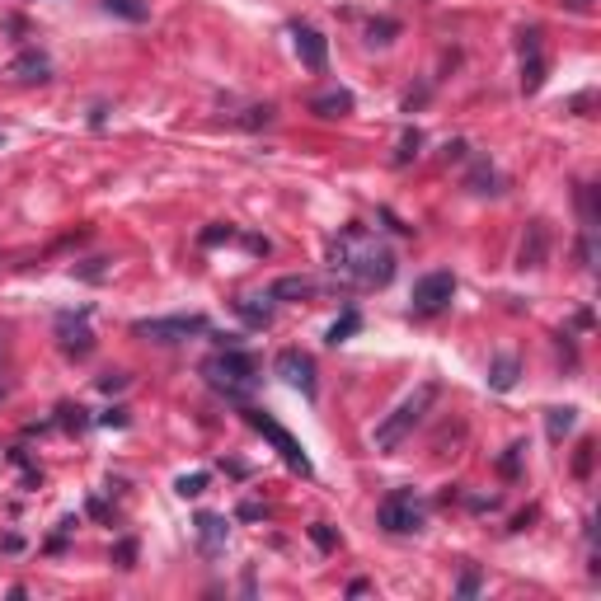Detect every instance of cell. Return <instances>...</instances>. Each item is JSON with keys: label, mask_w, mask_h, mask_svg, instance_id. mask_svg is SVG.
Listing matches in <instances>:
<instances>
[{"label": "cell", "mask_w": 601, "mask_h": 601, "mask_svg": "<svg viewBox=\"0 0 601 601\" xmlns=\"http://www.w3.org/2000/svg\"><path fill=\"white\" fill-rule=\"evenodd\" d=\"M329 268L357 287H386L395 278V249L362 226H348L339 240H329Z\"/></svg>", "instance_id": "cell-1"}, {"label": "cell", "mask_w": 601, "mask_h": 601, "mask_svg": "<svg viewBox=\"0 0 601 601\" xmlns=\"http://www.w3.org/2000/svg\"><path fill=\"white\" fill-rule=\"evenodd\" d=\"M202 376H207V386L221 390L226 400H249L254 386H259V362L240 348H221L202 362Z\"/></svg>", "instance_id": "cell-2"}, {"label": "cell", "mask_w": 601, "mask_h": 601, "mask_svg": "<svg viewBox=\"0 0 601 601\" xmlns=\"http://www.w3.org/2000/svg\"><path fill=\"white\" fill-rule=\"evenodd\" d=\"M437 400V386H418L414 395H404L400 404H395V414L386 418V423H381V428H376V437H371V442H376V451H395L404 442V437H409V432L418 428V418L428 414V404Z\"/></svg>", "instance_id": "cell-3"}, {"label": "cell", "mask_w": 601, "mask_h": 601, "mask_svg": "<svg viewBox=\"0 0 601 601\" xmlns=\"http://www.w3.org/2000/svg\"><path fill=\"white\" fill-rule=\"evenodd\" d=\"M245 423H249V428H254V432H263V437H268V442L278 447V456H282V461H287V465H292L296 475H306V479L315 475V470H310V456H306V447H301V442H296L292 432L282 428L278 418H268V414H263V409H245Z\"/></svg>", "instance_id": "cell-4"}, {"label": "cell", "mask_w": 601, "mask_h": 601, "mask_svg": "<svg viewBox=\"0 0 601 601\" xmlns=\"http://www.w3.org/2000/svg\"><path fill=\"white\" fill-rule=\"evenodd\" d=\"M423 503H418L409 489H395L390 498H381V508H376V522L386 526L390 536H414V531H423Z\"/></svg>", "instance_id": "cell-5"}, {"label": "cell", "mask_w": 601, "mask_h": 601, "mask_svg": "<svg viewBox=\"0 0 601 601\" xmlns=\"http://www.w3.org/2000/svg\"><path fill=\"white\" fill-rule=\"evenodd\" d=\"M137 339H151V343H184L193 334H207V320L202 315H165V320H137L132 324Z\"/></svg>", "instance_id": "cell-6"}, {"label": "cell", "mask_w": 601, "mask_h": 601, "mask_svg": "<svg viewBox=\"0 0 601 601\" xmlns=\"http://www.w3.org/2000/svg\"><path fill=\"white\" fill-rule=\"evenodd\" d=\"M451 296H456V278L451 273H428V278L414 282V315H437V310L451 306Z\"/></svg>", "instance_id": "cell-7"}, {"label": "cell", "mask_w": 601, "mask_h": 601, "mask_svg": "<svg viewBox=\"0 0 601 601\" xmlns=\"http://www.w3.org/2000/svg\"><path fill=\"white\" fill-rule=\"evenodd\" d=\"M278 376L287 381V386H296L306 400H315V390H320V381H315V357L301 353V348H282L278 353Z\"/></svg>", "instance_id": "cell-8"}, {"label": "cell", "mask_w": 601, "mask_h": 601, "mask_svg": "<svg viewBox=\"0 0 601 601\" xmlns=\"http://www.w3.org/2000/svg\"><path fill=\"white\" fill-rule=\"evenodd\" d=\"M545 85V52H540V29L522 33V90L536 94Z\"/></svg>", "instance_id": "cell-9"}, {"label": "cell", "mask_w": 601, "mask_h": 601, "mask_svg": "<svg viewBox=\"0 0 601 601\" xmlns=\"http://www.w3.org/2000/svg\"><path fill=\"white\" fill-rule=\"evenodd\" d=\"M292 38H296V57H301L310 71H324V66H329V43H324L320 29H310V24H296Z\"/></svg>", "instance_id": "cell-10"}, {"label": "cell", "mask_w": 601, "mask_h": 601, "mask_svg": "<svg viewBox=\"0 0 601 601\" xmlns=\"http://www.w3.org/2000/svg\"><path fill=\"white\" fill-rule=\"evenodd\" d=\"M198 545H202V555L216 559L221 550H226V536H231V526H226V517H216V512H198Z\"/></svg>", "instance_id": "cell-11"}, {"label": "cell", "mask_w": 601, "mask_h": 601, "mask_svg": "<svg viewBox=\"0 0 601 601\" xmlns=\"http://www.w3.org/2000/svg\"><path fill=\"white\" fill-rule=\"evenodd\" d=\"M273 301H310V296H320V282L306 278V273H292V278H278L273 282Z\"/></svg>", "instance_id": "cell-12"}, {"label": "cell", "mask_w": 601, "mask_h": 601, "mask_svg": "<svg viewBox=\"0 0 601 601\" xmlns=\"http://www.w3.org/2000/svg\"><path fill=\"white\" fill-rule=\"evenodd\" d=\"M545 249H550V235H545L540 221H531V231H526V240H522L517 263H522V268H540V263H545Z\"/></svg>", "instance_id": "cell-13"}, {"label": "cell", "mask_w": 601, "mask_h": 601, "mask_svg": "<svg viewBox=\"0 0 601 601\" xmlns=\"http://www.w3.org/2000/svg\"><path fill=\"white\" fill-rule=\"evenodd\" d=\"M273 296H235V315L245 324H254V329H263V324L273 320V306H268Z\"/></svg>", "instance_id": "cell-14"}, {"label": "cell", "mask_w": 601, "mask_h": 601, "mask_svg": "<svg viewBox=\"0 0 601 601\" xmlns=\"http://www.w3.org/2000/svg\"><path fill=\"white\" fill-rule=\"evenodd\" d=\"M573 414H578L573 404H555V409H545V432H550V442H564V437H569L573 423H578Z\"/></svg>", "instance_id": "cell-15"}, {"label": "cell", "mask_w": 601, "mask_h": 601, "mask_svg": "<svg viewBox=\"0 0 601 601\" xmlns=\"http://www.w3.org/2000/svg\"><path fill=\"white\" fill-rule=\"evenodd\" d=\"M310 108H315L320 118H343V113H353V94H348V90H329V94H320Z\"/></svg>", "instance_id": "cell-16"}, {"label": "cell", "mask_w": 601, "mask_h": 601, "mask_svg": "<svg viewBox=\"0 0 601 601\" xmlns=\"http://www.w3.org/2000/svg\"><path fill=\"white\" fill-rule=\"evenodd\" d=\"M489 386L494 390H512L517 386V357H494V367H489Z\"/></svg>", "instance_id": "cell-17"}, {"label": "cell", "mask_w": 601, "mask_h": 601, "mask_svg": "<svg viewBox=\"0 0 601 601\" xmlns=\"http://www.w3.org/2000/svg\"><path fill=\"white\" fill-rule=\"evenodd\" d=\"M15 76L19 80H47V57H38V52H19Z\"/></svg>", "instance_id": "cell-18"}, {"label": "cell", "mask_w": 601, "mask_h": 601, "mask_svg": "<svg viewBox=\"0 0 601 601\" xmlns=\"http://www.w3.org/2000/svg\"><path fill=\"white\" fill-rule=\"evenodd\" d=\"M498 174L489 170V165H475V170H470V188H475V193H498Z\"/></svg>", "instance_id": "cell-19"}, {"label": "cell", "mask_w": 601, "mask_h": 601, "mask_svg": "<svg viewBox=\"0 0 601 601\" xmlns=\"http://www.w3.org/2000/svg\"><path fill=\"white\" fill-rule=\"evenodd\" d=\"M174 489H179V498H198L202 489H207V475H184Z\"/></svg>", "instance_id": "cell-20"}, {"label": "cell", "mask_w": 601, "mask_h": 601, "mask_svg": "<svg viewBox=\"0 0 601 601\" xmlns=\"http://www.w3.org/2000/svg\"><path fill=\"white\" fill-rule=\"evenodd\" d=\"M353 329H357V310H348V315H343V320L329 329V343H343L348 334H353Z\"/></svg>", "instance_id": "cell-21"}, {"label": "cell", "mask_w": 601, "mask_h": 601, "mask_svg": "<svg viewBox=\"0 0 601 601\" xmlns=\"http://www.w3.org/2000/svg\"><path fill=\"white\" fill-rule=\"evenodd\" d=\"M418 146H423V137H418V132H404V141H400V155H395V160H409V155H418Z\"/></svg>", "instance_id": "cell-22"}, {"label": "cell", "mask_w": 601, "mask_h": 601, "mask_svg": "<svg viewBox=\"0 0 601 601\" xmlns=\"http://www.w3.org/2000/svg\"><path fill=\"white\" fill-rule=\"evenodd\" d=\"M221 240H235L231 226H226V231H221V226H212V231H202V245H221Z\"/></svg>", "instance_id": "cell-23"}, {"label": "cell", "mask_w": 601, "mask_h": 601, "mask_svg": "<svg viewBox=\"0 0 601 601\" xmlns=\"http://www.w3.org/2000/svg\"><path fill=\"white\" fill-rule=\"evenodd\" d=\"M390 33H395V24H390V19L371 24V43H390Z\"/></svg>", "instance_id": "cell-24"}, {"label": "cell", "mask_w": 601, "mask_h": 601, "mask_svg": "<svg viewBox=\"0 0 601 601\" xmlns=\"http://www.w3.org/2000/svg\"><path fill=\"white\" fill-rule=\"evenodd\" d=\"M456 592H461V597H475V592H479V573H465Z\"/></svg>", "instance_id": "cell-25"}, {"label": "cell", "mask_w": 601, "mask_h": 601, "mask_svg": "<svg viewBox=\"0 0 601 601\" xmlns=\"http://www.w3.org/2000/svg\"><path fill=\"white\" fill-rule=\"evenodd\" d=\"M310 536H315V545H320V550H334V536H329L324 526H310Z\"/></svg>", "instance_id": "cell-26"}, {"label": "cell", "mask_w": 601, "mask_h": 601, "mask_svg": "<svg viewBox=\"0 0 601 601\" xmlns=\"http://www.w3.org/2000/svg\"><path fill=\"white\" fill-rule=\"evenodd\" d=\"M564 5H569V10H587V5H592V0H564Z\"/></svg>", "instance_id": "cell-27"}, {"label": "cell", "mask_w": 601, "mask_h": 601, "mask_svg": "<svg viewBox=\"0 0 601 601\" xmlns=\"http://www.w3.org/2000/svg\"><path fill=\"white\" fill-rule=\"evenodd\" d=\"M0 400H5V376H0Z\"/></svg>", "instance_id": "cell-28"}]
</instances>
